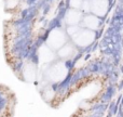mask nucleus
Instances as JSON below:
<instances>
[{
  "label": "nucleus",
  "instance_id": "nucleus-1",
  "mask_svg": "<svg viewBox=\"0 0 123 117\" xmlns=\"http://www.w3.org/2000/svg\"><path fill=\"white\" fill-rule=\"evenodd\" d=\"M69 67L64 61L53 62L50 65L45 66L44 70V78L52 85L62 83L68 76Z\"/></svg>",
  "mask_w": 123,
  "mask_h": 117
},
{
  "label": "nucleus",
  "instance_id": "nucleus-2",
  "mask_svg": "<svg viewBox=\"0 0 123 117\" xmlns=\"http://www.w3.org/2000/svg\"><path fill=\"white\" fill-rule=\"evenodd\" d=\"M68 38H69V36L67 35V33L65 30L55 28V29L50 32L45 45L49 48H51L53 51L57 52L62 47H64L68 42Z\"/></svg>",
  "mask_w": 123,
  "mask_h": 117
},
{
  "label": "nucleus",
  "instance_id": "nucleus-3",
  "mask_svg": "<svg viewBox=\"0 0 123 117\" xmlns=\"http://www.w3.org/2000/svg\"><path fill=\"white\" fill-rule=\"evenodd\" d=\"M95 32L80 27V29L71 37V41L77 48H86L95 40Z\"/></svg>",
  "mask_w": 123,
  "mask_h": 117
},
{
  "label": "nucleus",
  "instance_id": "nucleus-4",
  "mask_svg": "<svg viewBox=\"0 0 123 117\" xmlns=\"http://www.w3.org/2000/svg\"><path fill=\"white\" fill-rule=\"evenodd\" d=\"M55 55V51L49 48L47 45L41 46L38 49V52H37V58H38V62L41 66H48L51 63H53L54 60L56 59Z\"/></svg>",
  "mask_w": 123,
  "mask_h": 117
},
{
  "label": "nucleus",
  "instance_id": "nucleus-5",
  "mask_svg": "<svg viewBox=\"0 0 123 117\" xmlns=\"http://www.w3.org/2000/svg\"><path fill=\"white\" fill-rule=\"evenodd\" d=\"M108 0H90L91 13L98 17H103L106 15L108 11Z\"/></svg>",
  "mask_w": 123,
  "mask_h": 117
},
{
  "label": "nucleus",
  "instance_id": "nucleus-6",
  "mask_svg": "<svg viewBox=\"0 0 123 117\" xmlns=\"http://www.w3.org/2000/svg\"><path fill=\"white\" fill-rule=\"evenodd\" d=\"M83 16L84 15L80 10L69 9L65 14V22L68 26H78L81 24Z\"/></svg>",
  "mask_w": 123,
  "mask_h": 117
},
{
  "label": "nucleus",
  "instance_id": "nucleus-7",
  "mask_svg": "<svg viewBox=\"0 0 123 117\" xmlns=\"http://www.w3.org/2000/svg\"><path fill=\"white\" fill-rule=\"evenodd\" d=\"M77 53H78V48L74 45V42H67L57 51V58L62 61H65L72 59Z\"/></svg>",
  "mask_w": 123,
  "mask_h": 117
},
{
  "label": "nucleus",
  "instance_id": "nucleus-8",
  "mask_svg": "<svg viewBox=\"0 0 123 117\" xmlns=\"http://www.w3.org/2000/svg\"><path fill=\"white\" fill-rule=\"evenodd\" d=\"M80 25L82 28L95 32L96 29H98V27L100 25V20H99V17L94 14H85L83 16L82 21H81Z\"/></svg>",
  "mask_w": 123,
  "mask_h": 117
},
{
  "label": "nucleus",
  "instance_id": "nucleus-9",
  "mask_svg": "<svg viewBox=\"0 0 123 117\" xmlns=\"http://www.w3.org/2000/svg\"><path fill=\"white\" fill-rule=\"evenodd\" d=\"M22 72H23V78L25 79L28 83H32L35 80V77H36V64L32 61H28L26 64H24L23 68H22Z\"/></svg>",
  "mask_w": 123,
  "mask_h": 117
},
{
  "label": "nucleus",
  "instance_id": "nucleus-10",
  "mask_svg": "<svg viewBox=\"0 0 123 117\" xmlns=\"http://www.w3.org/2000/svg\"><path fill=\"white\" fill-rule=\"evenodd\" d=\"M84 0H69L70 9H76V10H81L82 4Z\"/></svg>",
  "mask_w": 123,
  "mask_h": 117
}]
</instances>
